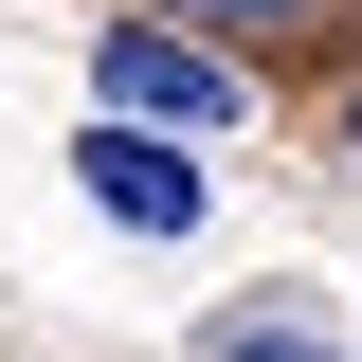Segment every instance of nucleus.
I'll return each instance as SVG.
<instances>
[{"label":"nucleus","mask_w":362,"mask_h":362,"mask_svg":"<svg viewBox=\"0 0 362 362\" xmlns=\"http://www.w3.org/2000/svg\"><path fill=\"white\" fill-rule=\"evenodd\" d=\"M218 362H344V344H308V326H218Z\"/></svg>","instance_id":"obj_4"},{"label":"nucleus","mask_w":362,"mask_h":362,"mask_svg":"<svg viewBox=\"0 0 362 362\" xmlns=\"http://www.w3.org/2000/svg\"><path fill=\"white\" fill-rule=\"evenodd\" d=\"M163 18H218V37H290V18H326V0H163Z\"/></svg>","instance_id":"obj_3"},{"label":"nucleus","mask_w":362,"mask_h":362,"mask_svg":"<svg viewBox=\"0 0 362 362\" xmlns=\"http://www.w3.org/2000/svg\"><path fill=\"white\" fill-rule=\"evenodd\" d=\"M90 90L145 109V127H254V73L199 54V37H163V18H109V37H90Z\"/></svg>","instance_id":"obj_1"},{"label":"nucleus","mask_w":362,"mask_h":362,"mask_svg":"<svg viewBox=\"0 0 362 362\" xmlns=\"http://www.w3.org/2000/svg\"><path fill=\"white\" fill-rule=\"evenodd\" d=\"M344 145H362V109H344Z\"/></svg>","instance_id":"obj_5"},{"label":"nucleus","mask_w":362,"mask_h":362,"mask_svg":"<svg viewBox=\"0 0 362 362\" xmlns=\"http://www.w3.org/2000/svg\"><path fill=\"white\" fill-rule=\"evenodd\" d=\"M73 181H90V218H127V235H199V163H181L145 109H109V127L73 145Z\"/></svg>","instance_id":"obj_2"}]
</instances>
